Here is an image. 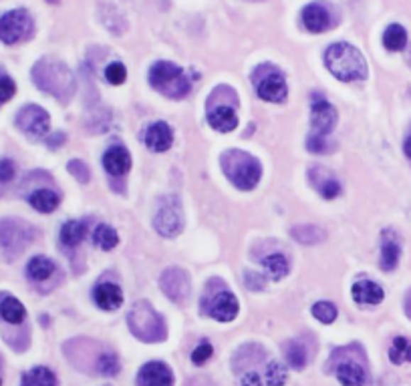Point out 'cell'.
Listing matches in <instances>:
<instances>
[{"label":"cell","mask_w":411,"mask_h":386,"mask_svg":"<svg viewBox=\"0 0 411 386\" xmlns=\"http://www.w3.org/2000/svg\"><path fill=\"white\" fill-rule=\"evenodd\" d=\"M33 79L40 91L49 93L57 99L67 101L75 93V75L71 73V69L65 62L53 59V57L43 59L35 64Z\"/></svg>","instance_id":"1"},{"label":"cell","mask_w":411,"mask_h":386,"mask_svg":"<svg viewBox=\"0 0 411 386\" xmlns=\"http://www.w3.org/2000/svg\"><path fill=\"white\" fill-rule=\"evenodd\" d=\"M324 64L343 83L365 81L369 75L365 57L359 52V49H355L349 42L331 45L324 52Z\"/></svg>","instance_id":"2"},{"label":"cell","mask_w":411,"mask_h":386,"mask_svg":"<svg viewBox=\"0 0 411 386\" xmlns=\"http://www.w3.org/2000/svg\"><path fill=\"white\" fill-rule=\"evenodd\" d=\"M222 171L238 187V189H254L258 186L262 175V167L256 157H252L246 151H226L222 155Z\"/></svg>","instance_id":"3"},{"label":"cell","mask_w":411,"mask_h":386,"mask_svg":"<svg viewBox=\"0 0 411 386\" xmlns=\"http://www.w3.org/2000/svg\"><path fill=\"white\" fill-rule=\"evenodd\" d=\"M129 330L143 342H162L165 338V326L163 318L153 310L150 302L139 300L127 314Z\"/></svg>","instance_id":"4"},{"label":"cell","mask_w":411,"mask_h":386,"mask_svg":"<svg viewBox=\"0 0 411 386\" xmlns=\"http://www.w3.org/2000/svg\"><path fill=\"white\" fill-rule=\"evenodd\" d=\"M150 83L155 91H160L170 99H182L192 89V83L187 81L184 69L168 61L155 62L151 67Z\"/></svg>","instance_id":"5"},{"label":"cell","mask_w":411,"mask_h":386,"mask_svg":"<svg viewBox=\"0 0 411 386\" xmlns=\"http://www.w3.org/2000/svg\"><path fill=\"white\" fill-rule=\"evenodd\" d=\"M33 237H35L33 225L18 222V220L0 222V246L9 258H16L33 242Z\"/></svg>","instance_id":"6"},{"label":"cell","mask_w":411,"mask_h":386,"mask_svg":"<svg viewBox=\"0 0 411 386\" xmlns=\"http://www.w3.org/2000/svg\"><path fill=\"white\" fill-rule=\"evenodd\" d=\"M153 227L163 237H175L184 229V213L175 198H163L153 215Z\"/></svg>","instance_id":"7"},{"label":"cell","mask_w":411,"mask_h":386,"mask_svg":"<svg viewBox=\"0 0 411 386\" xmlns=\"http://www.w3.org/2000/svg\"><path fill=\"white\" fill-rule=\"evenodd\" d=\"M33 35V16L25 8H14L0 16V40L16 45Z\"/></svg>","instance_id":"8"},{"label":"cell","mask_w":411,"mask_h":386,"mask_svg":"<svg viewBox=\"0 0 411 386\" xmlns=\"http://www.w3.org/2000/svg\"><path fill=\"white\" fill-rule=\"evenodd\" d=\"M16 127L31 139L47 137L50 127L49 113L38 105H26L16 115Z\"/></svg>","instance_id":"9"},{"label":"cell","mask_w":411,"mask_h":386,"mask_svg":"<svg viewBox=\"0 0 411 386\" xmlns=\"http://www.w3.org/2000/svg\"><path fill=\"white\" fill-rule=\"evenodd\" d=\"M238 310H240V306H238L236 296L230 290H226L224 286L214 294L208 304L204 302V312L210 314L218 322H232L238 316Z\"/></svg>","instance_id":"10"},{"label":"cell","mask_w":411,"mask_h":386,"mask_svg":"<svg viewBox=\"0 0 411 386\" xmlns=\"http://www.w3.org/2000/svg\"><path fill=\"white\" fill-rule=\"evenodd\" d=\"M160 286H162L163 294L172 302H177V304H182L192 292L190 276L182 268H168L160 278Z\"/></svg>","instance_id":"11"},{"label":"cell","mask_w":411,"mask_h":386,"mask_svg":"<svg viewBox=\"0 0 411 386\" xmlns=\"http://www.w3.org/2000/svg\"><path fill=\"white\" fill-rule=\"evenodd\" d=\"M137 386H174L172 368L163 362H148L139 368Z\"/></svg>","instance_id":"12"},{"label":"cell","mask_w":411,"mask_h":386,"mask_svg":"<svg viewBox=\"0 0 411 386\" xmlns=\"http://www.w3.org/2000/svg\"><path fill=\"white\" fill-rule=\"evenodd\" d=\"M336 123V109L324 99H317L311 109V125L317 135L327 137Z\"/></svg>","instance_id":"13"},{"label":"cell","mask_w":411,"mask_h":386,"mask_svg":"<svg viewBox=\"0 0 411 386\" xmlns=\"http://www.w3.org/2000/svg\"><path fill=\"white\" fill-rule=\"evenodd\" d=\"M256 91H258V97H261V99L270 101V103H283L288 95L287 79L280 75L278 71H270L268 75L258 79Z\"/></svg>","instance_id":"14"},{"label":"cell","mask_w":411,"mask_h":386,"mask_svg":"<svg viewBox=\"0 0 411 386\" xmlns=\"http://www.w3.org/2000/svg\"><path fill=\"white\" fill-rule=\"evenodd\" d=\"M309 179L314 186V189L323 195L324 200H335L336 195L341 193V183L335 175L331 174L329 169L324 167H314L309 171Z\"/></svg>","instance_id":"15"},{"label":"cell","mask_w":411,"mask_h":386,"mask_svg":"<svg viewBox=\"0 0 411 386\" xmlns=\"http://www.w3.org/2000/svg\"><path fill=\"white\" fill-rule=\"evenodd\" d=\"M146 145H148V149L153 151V153H163V151H168L172 147V143H174V133H172V129H170V125L163 123V121H158V123H153L146 131Z\"/></svg>","instance_id":"16"},{"label":"cell","mask_w":411,"mask_h":386,"mask_svg":"<svg viewBox=\"0 0 411 386\" xmlns=\"http://www.w3.org/2000/svg\"><path fill=\"white\" fill-rule=\"evenodd\" d=\"M103 167H105V171L113 177H121L129 171V167H131V157H129V153L125 147L121 145H113L109 149L105 151V155H103Z\"/></svg>","instance_id":"17"},{"label":"cell","mask_w":411,"mask_h":386,"mask_svg":"<svg viewBox=\"0 0 411 386\" xmlns=\"http://www.w3.org/2000/svg\"><path fill=\"white\" fill-rule=\"evenodd\" d=\"M302 25L311 33H323L331 26V14L321 2H311L302 8Z\"/></svg>","instance_id":"18"},{"label":"cell","mask_w":411,"mask_h":386,"mask_svg":"<svg viewBox=\"0 0 411 386\" xmlns=\"http://www.w3.org/2000/svg\"><path fill=\"white\" fill-rule=\"evenodd\" d=\"M93 300L95 304L99 306L101 310L111 312L117 310L121 304H124V294H121V288L109 284V282H103L99 286L93 290Z\"/></svg>","instance_id":"19"},{"label":"cell","mask_w":411,"mask_h":386,"mask_svg":"<svg viewBox=\"0 0 411 386\" xmlns=\"http://www.w3.org/2000/svg\"><path fill=\"white\" fill-rule=\"evenodd\" d=\"M208 121H210V125H212L216 131L230 133V131H234L238 127V115L232 107L220 105V107H216V109L208 113Z\"/></svg>","instance_id":"20"},{"label":"cell","mask_w":411,"mask_h":386,"mask_svg":"<svg viewBox=\"0 0 411 386\" xmlns=\"http://www.w3.org/2000/svg\"><path fill=\"white\" fill-rule=\"evenodd\" d=\"M353 298L357 300L359 304L373 306V304H379L381 300L385 298V292H383V288L379 286V284L369 282V280H361V282H357L353 286Z\"/></svg>","instance_id":"21"},{"label":"cell","mask_w":411,"mask_h":386,"mask_svg":"<svg viewBox=\"0 0 411 386\" xmlns=\"http://www.w3.org/2000/svg\"><path fill=\"white\" fill-rule=\"evenodd\" d=\"M399 256H401V248H399V242L393 237L391 232H387L383 236V244H381V270L385 272H391L395 270V266L399 262Z\"/></svg>","instance_id":"22"},{"label":"cell","mask_w":411,"mask_h":386,"mask_svg":"<svg viewBox=\"0 0 411 386\" xmlns=\"http://www.w3.org/2000/svg\"><path fill=\"white\" fill-rule=\"evenodd\" d=\"M28 203L40 213H50L55 212L61 203V198L57 191L53 189H37L28 195Z\"/></svg>","instance_id":"23"},{"label":"cell","mask_w":411,"mask_h":386,"mask_svg":"<svg viewBox=\"0 0 411 386\" xmlns=\"http://www.w3.org/2000/svg\"><path fill=\"white\" fill-rule=\"evenodd\" d=\"M336 378L343 386H363L365 385V370L357 362H343L336 366Z\"/></svg>","instance_id":"24"},{"label":"cell","mask_w":411,"mask_h":386,"mask_svg":"<svg viewBox=\"0 0 411 386\" xmlns=\"http://www.w3.org/2000/svg\"><path fill=\"white\" fill-rule=\"evenodd\" d=\"M87 234V224L85 222H67L61 227V244L65 248H77Z\"/></svg>","instance_id":"25"},{"label":"cell","mask_w":411,"mask_h":386,"mask_svg":"<svg viewBox=\"0 0 411 386\" xmlns=\"http://www.w3.org/2000/svg\"><path fill=\"white\" fill-rule=\"evenodd\" d=\"M53 274H55V263L45 256H37V258H33L31 262L26 263V276L33 282H45Z\"/></svg>","instance_id":"26"},{"label":"cell","mask_w":411,"mask_h":386,"mask_svg":"<svg viewBox=\"0 0 411 386\" xmlns=\"http://www.w3.org/2000/svg\"><path fill=\"white\" fill-rule=\"evenodd\" d=\"M290 234L299 244H305V246H317L327 239V232L319 225H295Z\"/></svg>","instance_id":"27"},{"label":"cell","mask_w":411,"mask_h":386,"mask_svg":"<svg viewBox=\"0 0 411 386\" xmlns=\"http://www.w3.org/2000/svg\"><path fill=\"white\" fill-rule=\"evenodd\" d=\"M0 316L9 324H21V322H25L26 310L18 300L13 298V296H6L0 302Z\"/></svg>","instance_id":"28"},{"label":"cell","mask_w":411,"mask_h":386,"mask_svg":"<svg viewBox=\"0 0 411 386\" xmlns=\"http://www.w3.org/2000/svg\"><path fill=\"white\" fill-rule=\"evenodd\" d=\"M262 266L266 270V274L270 276L273 280H283L285 276H288L290 272V262L283 254H273V256H266L262 260Z\"/></svg>","instance_id":"29"},{"label":"cell","mask_w":411,"mask_h":386,"mask_svg":"<svg viewBox=\"0 0 411 386\" xmlns=\"http://www.w3.org/2000/svg\"><path fill=\"white\" fill-rule=\"evenodd\" d=\"M383 45L387 50L398 52V50L405 49L407 45V33L401 25H389L387 26L385 35H383Z\"/></svg>","instance_id":"30"},{"label":"cell","mask_w":411,"mask_h":386,"mask_svg":"<svg viewBox=\"0 0 411 386\" xmlns=\"http://www.w3.org/2000/svg\"><path fill=\"white\" fill-rule=\"evenodd\" d=\"M21 386H57V376L45 366H37L23 376Z\"/></svg>","instance_id":"31"},{"label":"cell","mask_w":411,"mask_h":386,"mask_svg":"<svg viewBox=\"0 0 411 386\" xmlns=\"http://www.w3.org/2000/svg\"><path fill=\"white\" fill-rule=\"evenodd\" d=\"M93 242H95V246H99L101 249L109 251V249H113L119 244V236H117V232L113 229L111 225L101 224L97 225L95 232H93Z\"/></svg>","instance_id":"32"},{"label":"cell","mask_w":411,"mask_h":386,"mask_svg":"<svg viewBox=\"0 0 411 386\" xmlns=\"http://www.w3.org/2000/svg\"><path fill=\"white\" fill-rule=\"evenodd\" d=\"M285 350V356H287L288 364L292 366V368H305L307 366V348L297 342V340H288L287 344L283 346Z\"/></svg>","instance_id":"33"},{"label":"cell","mask_w":411,"mask_h":386,"mask_svg":"<svg viewBox=\"0 0 411 386\" xmlns=\"http://www.w3.org/2000/svg\"><path fill=\"white\" fill-rule=\"evenodd\" d=\"M389 361L393 364H403V362H411V342L407 338H395L393 346L389 350Z\"/></svg>","instance_id":"34"},{"label":"cell","mask_w":411,"mask_h":386,"mask_svg":"<svg viewBox=\"0 0 411 386\" xmlns=\"http://www.w3.org/2000/svg\"><path fill=\"white\" fill-rule=\"evenodd\" d=\"M312 316L323 324H333L336 320V306L331 302H317L312 306Z\"/></svg>","instance_id":"35"},{"label":"cell","mask_w":411,"mask_h":386,"mask_svg":"<svg viewBox=\"0 0 411 386\" xmlns=\"http://www.w3.org/2000/svg\"><path fill=\"white\" fill-rule=\"evenodd\" d=\"M97 370L103 376H115L119 373V358L113 352H103L97 358Z\"/></svg>","instance_id":"36"},{"label":"cell","mask_w":411,"mask_h":386,"mask_svg":"<svg viewBox=\"0 0 411 386\" xmlns=\"http://www.w3.org/2000/svg\"><path fill=\"white\" fill-rule=\"evenodd\" d=\"M287 382V370L278 362H268L266 364V385L268 386H285Z\"/></svg>","instance_id":"37"},{"label":"cell","mask_w":411,"mask_h":386,"mask_svg":"<svg viewBox=\"0 0 411 386\" xmlns=\"http://www.w3.org/2000/svg\"><path fill=\"white\" fill-rule=\"evenodd\" d=\"M105 79H107L111 85H121L125 79H127V69H125L124 62H109L107 69H105Z\"/></svg>","instance_id":"38"},{"label":"cell","mask_w":411,"mask_h":386,"mask_svg":"<svg viewBox=\"0 0 411 386\" xmlns=\"http://www.w3.org/2000/svg\"><path fill=\"white\" fill-rule=\"evenodd\" d=\"M16 93V85L9 75H0V103H9Z\"/></svg>","instance_id":"39"},{"label":"cell","mask_w":411,"mask_h":386,"mask_svg":"<svg viewBox=\"0 0 411 386\" xmlns=\"http://www.w3.org/2000/svg\"><path fill=\"white\" fill-rule=\"evenodd\" d=\"M67 169H69V174L73 175V177H77L81 183H87L89 177H91V174H89L87 165L83 161H79V159H73V161H69V165H67Z\"/></svg>","instance_id":"40"},{"label":"cell","mask_w":411,"mask_h":386,"mask_svg":"<svg viewBox=\"0 0 411 386\" xmlns=\"http://www.w3.org/2000/svg\"><path fill=\"white\" fill-rule=\"evenodd\" d=\"M212 344L210 342H202L198 348L192 352V362L194 364H198V366H202L204 362L210 361V356H212Z\"/></svg>","instance_id":"41"},{"label":"cell","mask_w":411,"mask_h":386,"mask_svg":"<svg viewBox=\"0 0 411 386\" xmlns=\"http://www.w3.org/2000/svg\"><path fill=\"white\" fill-rule=\"evenodd\" d=\"M307 147L311 153H327L329 151V143L324 141L323 135H317V133H312L307 139Z\"/></svg>","instance_id":"42"},{"label":"cell","mask_w":411,"mask_h":386,"mask_svg":"<svg viewBox=\"0 0 411 386\" xmlns=\"http://www.w3.org/2000/svg\"><path fill=\"white\" fill-rule=\"evenodd\" d=\"M16 175V167L11 159H0V183H9L13 181Z\"/></svg>","instance_id":"43"},{"label":"cell","mask_w":411,"mask_h":386,"mask_svg":"<svg viewBox=\"0 0 411 386\" xmlns=\"http://www.w3.org/2000/svg\"><path fill=\"white\" fill-rule=\"evenodd\" d=\"M244 282H246V286L252 292H261L266 286V282H264V278L261 274H254V272H246L244 274Z\"/></svg>","instance_id":"44"},{"label":"cell","mask_w":411,"mask_h":386,"mask_svg":"<svg viewBox=\"0 0 411 386\" xmlns=\"http://www.w3.org/2000/svg\"><path fill=\"white\" fill-rule=\"evenodd\" d=\"M240 386H261V376L256 373H246L240 378Z\"/></svg>","instance_id":"45"},{"label":"cell","mask_w":411,"mask_h":386,"mask_svg":"<svg viewBox=\"0 0 411 386\" xmlns=\"http://www.w3.org/2000/svg\"><path fill=\"white\" fill-rule=\"evenodd\" d=\"M65 139L67 137H65V133H61V131H59V133H53V135L47 137V145H49L50 149H57L61 143H65Z\"/></svg>","instance_id":"46"},{"label":"cell","mask_w":411,"mask_h":386,"mask_svg":"<svg viewBox=\"0 0 411 386\" xmlns=\"http://www.w3.org/2000/svg\"><path fill=\"white\" fill-rule=\"evenodd\" d=\"M403 151H405V155L411 159V137L405 139V145H403Z\"/></svg>","instance_id":"47"},{"label":"cell","mask_w":411,"mask_h":386,"mask_svg":"<svg viewBox=\"0 0 411 386\" xmlns=\"http://www.w3.org/2000/svg\"><path fill=\"white\" fill-rule=\"evenodd\" d=\"M407 62H410V67H411V50H410V55H407Z\"/></svg>","instance_id":"48"},{"label":"cell","mask_w":411,"mask_h":386,"mask_svg":"<svg viewBox=\"0 0 411 386\" xmlns=\"http://www.w3.org/2000/svg\"><path fill=\"white\" fill-rule=\"evenodd\" d=\"M0 386H2V380H0Z\"/></svg>","instance_id":"49"}]
</instances>
